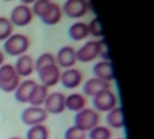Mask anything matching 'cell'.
<instances>
[{"label": "cell", "instance_id": "6da1fadb", "mask_svg": "<svg viewBox=\"0 0 154 139\" xmlns=\"http://www.w3.org/2000/svg\"><path fill=\"white\" fill-rule=\"evenodd\" d=\"M28 48H29V39L25 34H11L5 40L3 53H6L8 56L19 57L26 53Z\"/></svg>", "mask_w": 154, "mask_h": 139}, {"label": "cell", "instance_id": "7a4b0ae2", "mask_svg": "<svg viewBox=\"0 0 154 139\" xmlns=\"http://www.w3.org/2000/svg\"><path fill=\"white\" fill-rule=\"evenodd\" d=\"M20 84V76L16 73L14 65L3 64L0 67V90L5 93H14Z\"/></svg>", "mask_w": 154, "mask_h": 139}, {"label": "cell", "instance_id": "3957f363", "mask_svg": "<svg viewBox=\"0 0 154 139\" xmlns=\"http://www.w3.org/2000/svg\"><path fill=\"white\" fill-rule=\"evenodd\" d=\"M74 125L79 127L80 130H83L85 133H88L89 130H93L94 127H97L99 122H100V116H99V111H96L94 108H83L80 111L75 113V118H74Z\"/></svg>", "mask_w": 154, "mask_h": 139}, {"label": "cell", "instance_id": "277c9868", "mask_svg": "<svg viewBox=\"0 0 154 139\" xmlns=\"http://www.w3.org/2000/svg\"><path fill=\"white\" fill-rule=\"evenodd\" d=\"M93 107L96 111H103L108 113L114 107H117V97L111 90H105L93 97Z\"/></svg>", "mask_w": 154, "mask_h": 139}, {"label": "cell", "instance_id": "5b68a950", "mask_svg": "<svg viewBox=\"0 0 154 139\" xmlns=\"http://www.w3.org/2000/svg\"><path fill=\"white\" fill-rule=\"evenodd\" d=\"M34 14L31 11V6L26 5H17L14 9L11 11L9 16V22L12 23V27H26L28 23H31Z\"/></svg>", "mask_w": 154, "mask_h": 139}, {"label": "cell", "instance_id": "8992f818", "mask_svg": "<svg viewBox=\"0 0 154 139\" xmlns=\"http://www.w3.org/2000/svg\"><path fill=\"white\" fill-rule=\"evenodd\" d=\"M48 118V113L45 111L43 107H28L22 113V122L32 127V125L43 124Z\"/></svg>", "mask_w": 154, "mask_h": 139}, {"label": "cell", "instance_id": "52a82bcc", "mask_svg": "<svg viewBox=\"0 0 154 139\" xmlns=\"http://www.w3.org/2000/svg\"><path fill=\"white\" fill-rule=\"evenodd\" d=\"M43 108L46 113H51V115H60V113L65 111V94L56 91V93H48Z\"/></svg>", "mask_w": 154, "mask_h": 139}, {"label": "cell", "instance_id": "ba28073f", "mask_svg": "<svg viewBox=\"0 0 154 139\" xmlns=\"http://www.w3.org/2000/svg\"><path fill=\"white\" fill-rule=\"evenodd\" d=\"M62 12L71 19H80L88 12V0H66L62 6Z\"/></svg>", "mask_w": 154, "mask_h": 139}, {"label": "cell", "instance_id": "9c48e42d", "mask_svg": "<svg viewBox=\"0 0 154 139\" xmlns=\"http://www.w3.org/2000/svg\"><path fill=\"white\" fill-rule=\"evenodd\" d=\"M75 62H77L75 49L72 46H63V48L59 49L57 54H56V65L59 68H65V70L74 68Z\"/></svg>", "mask_w": 154, "mask_h": 139}, {"label": "cell", "instance_id": "30bf717a", "mask_svg": "<svg viewBox=\"0 0 154 139\" xmlns=\"http://www.w3.org/2000/svg\"><path fill=\"white\" fill-rule=\"evenodd\" d=\"M60 68L57 65H49L43 70L38 71V79H40V84L46 88L54 87L60 82Z\"/></svg>", "mask_w": 154, "mask_h": 139}, {"label": "cell", "instance_id": "8fae6325", "mask_svg": "<svg viewBox=\"0 0 154 139\" xmlns=\"http://www.w3.org/2000/svg\"><path fill=\"white\" fill-rule=\"evenodd\" d=\"M99 57V46L97 40H89L86 42L82 48L75 51V59L77 62H93L94 59Z\"/></svg>", "mask_w": 154, "mask_h": 139}, {"label": "cell", "instance_id": "7c38bea8", "mask_svg": "<svg viewBox=\"0 0 154 139\" xmlns=\"http://www.w3.org/2000/svg\"><path fill=\"white\" fill-rule=\"evenodd\" d=\"M93 73H94V77L102 79L105 82H109V84L116 79L111 60H100V62H97V64L94 65V68H93Z\"/></svg>", "mask_w": 154, "mask_h": 139}, {"label": "cell", "instance_id": "4fadbf2b", "mask_svg": "<svg viewBox=\"0 0 154 139\" xmlns=\"http://www.w3.org/2000/svg\"><path fill=\"white\" fill-rule=\"evenodd\" d=\"M105 90H111V84L102 81V79H97V77L88 79L83 85V94L89 97H94L96 94L105 91Z\"/></svg>", "mask_w": 154, "mask_h": 139}, {"label": "cell", "instance_id": "5bb4252c", "mask_svg": "<svg viewBox=\"0 0 154 139\" xmlns=\"http://www.w3.org/2000/svg\"><path fill=\"white\" fill-rule=\"evenodd\" d=\"M83 81V74L80 70L68 68L63 73H60V82L65 88H77Z\"/></svg>", "mask_w": 154, "mask_h": 139}, {"label": "cell", "instance_id": "9a60e30c", "mask_svg": "<svg viewBox=\"0 0 154 139\" xmlns=\"http://www.w3.org/2000/svg\"><path fill=\"white\" fill-rule=\"evenodd\" d=\"M14 70L20 77H28V76L34 73V59L28 54L19 56L16 65H14Z\"/></svg>", "mask_w": 154, "mask_h": 139}, {"label": "cell", "instance_id": "2e32d148", "mask_svg": "<svg viewBox=\"0 0 154 139\" xmlns=\"http://www.w3.org/2000/svg\"><path fill=\"white\" fill-rule=\"evenodd\" d=\"M37 82L32 81V79H26V81H23L19 84V87L16 88V91H14V97L17 102L20 104H28V99H29V94L32 91V88Z\"/></svg>", "mask_w": 154, "mask_h": 139}, {"label": "cell", "instance_id": "e0dca14e", "mask_svg": "<svg viewBox=\"0 0 154 139\" xmlns=\"http://www.w3.org/2000/svg\"><path fill=\"white\" fill-rule=\"evenodd\" d=\"M40 19L45 25H57L62 19V6L51 2L49 6L46 8V11L40 16Z\"/></svg>", "mask_w": 154, "mask_h": 139}, {"label": "cell", "instance_id": "ac0fdd59", "mask_svg": "<svg viewBox=\"0 0 154 139\" xmlns=\"http://www.w3.org/2000/svg\"><path fill=\"white\" fill-rule=\"evenodd\" d=\"M46 96H48V88L43 87L42 84H35L29 94L28 104H31V107H42L45 104Z\"/></svg>", "mask_w": 154, "mask_h": 139}, {"label": "cell", "instance_id": "d6986e66", "mask_svg": "<svg viewBox=\"0 0 154 139\" xmlns=\"http://www.w3.org/2000/svg\"><path fill=\"white\" fill-rule=\"evenodd\" d=\"M85 105H86V99L80 93H71L69 96H65V110L77 113L83 110Z\"/></svg>", "mask_w": 154, "mask_h": 139}, {"label": "cell", "instance_id": "ffe728a7", "mask_svg": "<svg viewBox=\"0 0 154 139\" xmlns=\"http://www.w3.org/2000/svg\"><path fill=\"white\" fill-rule=\"evenodd\" d=\"M106 124L111 128H123L125 121H123V110L122 107H114L106 113Z\"/></svg>", "mask_w": 154, "mask_h": 139}, {"label": "cell", "instance_id": "44dd1931", "mask_svg": "<svg viewBox=\"0 0 154 139\" xmlns=\"http://www.w3.org/2000/svg\"><path fill=\"white\" fill-rule=\"evenodd\" d=\"M68 36L71 37L72 40H85L86 37L89 36V31H88V23H83V22H75L72 23L69 30H68Z\"/></svg>", "mask_w": 154, "mask_h": 139}, {"label": "cell", "instance_id": "7402d4cb", "mask_svg": "<svg viewBox=\"0 0 154 139\" xmlns=\"http://www.w3.org/2000/svg\"><path fill=\"white\" fill-rule=\"evenodd\" d=\"M48 137H49V130L45 127V124L32 125L26 133V139H48Z\"/></svg>", "mask_w": 154, "mask_h": 139}, {"label": "cell", "instance_id": "603a6c76", "mask_svg": "<svg viewBox=\"0 0 154 139\" xmlns=\"http://www.w3.org/2000/svg\"><path fill=\"white\" fill-rule=\"evenodd\" d=\"M49 65H56V56L51 54V53H43V54H40L37 57L35 64H34V70L38 73L40 70H43Z\"/></svg>", "mask_w": 154, "mask_h": 139}, {"label": "cell", "instance_id": "cb8c5ba5", "mask_svg": "<svg viewBox=\"0 0 154 139\" xmlns=\"http://www.w3.org/2000/svg\"><path fill=\"white\" fill-rule=\"evenodd\" d=\"M88 136L89 139H111V130L103 125H97L88 131Z\"/></svg>", "mask_w": 154, "mask_h": 139}, {"label": "cell", "instance_id": "d4e9b609", "mask_svg": "<svg viewBox=\"0 0 154 139\" xmlns=\"http://www.w3.org/2000/svg\"><path fill=\"white\" fill-rule=\"evenodd\" d=\"M12 34V23L6 17H0V42H5Z\"/></svg>", "mask_w": 154, "mask_h": 139}, {"label": "cell", "instance_id": "484cf974", "mask_svg": "<svg viewBox=\"0 0 154 139\" xmlns=\"http://www.w3.org/2000/svg\"><path fill=\"white\" fill-rule=\"evenodd\" d=\"M88 31H89V36H94L97 39H103V31H102V25H100L99 17H94L88 23Z\"/></svg>", "mask_w": 154, "mask_h": 139}, {"label": "cell", "instance_id": "4316f807", "mask_svg": "<svg viewBox=\"0 0 154 139\" xmlns=\"http://www.w3.org/2000/svg\"><path fill=\"white\" fill-rule=\"evenodd\" d=\"M49 3H51V0H35V2L32 3V8H31L32 14L40 17L43 12L46 11V8L49 6Z\"/></svg>", "mask_w": 154, "mask_h": 139}, {"label": "cell", "instance_id": "83f0119b", "mask_svg": "<svg viewBox=\"0 0 154 139\" xmlns=\"http://www.w3.org/2000/svg\"><path fill=\"white\" fill-rule=\"evenodd\" d=\"M63 137H65V139H86V133L83 130H80L79 127L72 125V127H69L65 131V136H63Z\"/></svg>", "mask_w": 154, "mask_h": 139}, {"label": "cell", "instance_id": "f1b7e54d", "mask_svg": "<svg viewBox=\"0 0 154 139\" xmlns=\"http://www.w3.org/2000/svg\"><path fill=\"white\" fill-rule=\"evenodd\" d=\"M97 46H99V57H102V60H111L109 54H108V46H106L105 39H99Z\"/></svg>", "mask_w": 154, "mask_h": 139}, {"label": "cell", "instance_id": "f546056e", "mask_svg": "<svg viewBox=\"0 0 154 139\" xmlns=\"http://www.w3.org/2000/svg\"><path fill=\"white\" fill-rule=\"evenodd\" d=\"M3 64H5V53L0 49V67H2Z\"/></svg>", "mask_w": 154, "mask_h": 139}, {"label": "cell", "instance_id": "4dcf8cb0", "mask_svg": "<svg viewBox=\"0 0 154 139\" xmlns=\"http://www.w3.org/2000/svg\"><path fill=\"white\" fill-rule=\"evenodd\" d=\"M20 2H22V5H26V6H29V5H32V3L35 2V0H20Z\"/></svg>", "mask_w": 154, "mask_h": 139}, {"label": "cell", "instance_id": "1f68e13d", "mask_svg": "<svg viewBox=\"0 0 154 139\" xmlns=\"http://www.w3.org/2000/svg\"><path fill=\"white\" fill-rule=\"evenodd\" d=\"M8 139H22V137H17V136H12V137H8Z\"/></svg>", "mask_w": 154, "mask_h": 139}, {"label": "cell", "instance_id": "d6a6232c", "mask_svg": "<svg viewBox=\"0 0 154 139\" xmlns=\"http://www.w3.org/2000/svg\"><path fill=\"white\" fill-rule=\"evenodd\" d=\"M5 2H11V0H5Z\"/></svg>", "mask_w": 154, "mask_h": 139}, {"label": "cell", "instance_id": "836d02e7", "mask_svg": "<svg viewBox=\"0 0 154 139\" xmlns=\"http://www.w3.org/2000/svg\"><path fill=\"white\" fill-rule=\"evenodd\" d=\"M120 139H123V137H120Z\"/></svg>", "mask_w": 154, "mask_h": 139}]
</instances>
